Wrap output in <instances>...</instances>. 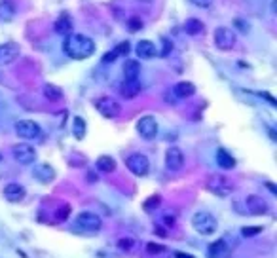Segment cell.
Wrapping results in <instances>:
<instances>
[{
  "mask_svg": "<svg viewBox=\"0 0 277 258\" xmlns=\"http://www.w3.org/2000/svg\"><path fill=\"white\" fill-rule=\"evenodd\" d=\"M63 52L67 53L70 59L84 61L95 53V42L86 35H67L65 42H63Z\"/></svg>",
  "mask_w": 277,
  "mask_h": 258,
  "instance_id": "obj_1",
  "label": "cell"
},
{
  "mask_svg": "<svg viewBox=\"0 0 277 258\" xmlns=\"http://www.w3.org/2000/svg\"><path fill=\"white\" fill-rule=\"evenodd\" d=\"M192 226H194V230L198 232V234H201V236H211V234H215L217 232V218L207 213V211H198L194 217H192Z\"/></svg>",
  "mask_w": 277,
  "mask_h": 258,
  "instance_id": "obj_2",
  "label": "cell"
},
{
  "mask_svg": "<svg viewBox=\"0 0 277 258\" xmlns=\"http://www.w3.org/2000/svg\"><path fill=\"white\" fill-rule=\"evenodd\" d=\"M76 228H80L82 232H87V234H97L103 228V220H101L99 215L84 211L76 217Z\"/></svg>",
  "mask_w": 277,
  "mask_h": 258,
  "instance_id": "obj_3",
  "label": "cell"
},
{
  "mask_svg": "<svg viewBox=\"0 0 277 258\" xmlns=\"http://www.w3.org/2000/svg\"><path fill=\"white\" fill-rule=\"evenodd\" d=\"M236 42H237L236 31H232V29H228V27H218V29L215 31V46H217L218 50L230 52V50L236 46Z\"/></svg>",
  "mask_w": 277,
  "mask_h": 258,
  "instance_id": "obj_4",
  "label": "cell"
},
{
  "mask_svg": "<svg viewBox=\"0 0 277 258\" xmlns=\"http://www.w3.org/2000/svg\"><path fill=\"white\" fill-rule=\"evenodd\" d=\"M207 188L213 192V194H217V196H230L232 192H234V182L224 177V175H213L211 179H209L207 182Z\"/></svg>",
  "mask_w": 277,
  "mask_h": 258,
  "instance_id": "obj_5",
  "label": "cell"
},
{
  "mask_svg": "<svg viewBox=\"0 0 277 258\" xmlns=\"http://www.w3.org/2000/svg\"><path fill=\"white\" fill-rule=\"evenodd\" d=\"M95 108L103 114L104 118H118L121 114V104L112 97H99L95 101Z\"/></svg>",
  "mask_w": 277,
  "mask_h": 258,
  "instance_id": "obj_6",
  "label": "cell"
},
{
  "mask_svg": "<svg viewBox=\"0 0 277 258\" xmlns=\"http://www.w3.org/2000/svg\"><path fill=\"white\" fill-rule=\"evenodd\" d=\"M125 165H127V169L133 173V175H137V177H144L148 169H150V161H148V158L144 154H131L127 156V159H125Z\"/></svg>",
  "mask_w": 277,
  "mask_h": 258,
  "instance_id": "obj_7",
  "label": "cell"
},
{
  "mask_svg": "<svg viewBox=\"0 0 277 258\" xmlns=\"http://www.w3.org/2000/svg\"><path fill=\"white\" fill-rule=\"evenodd\" d=\"M12 154H14V159L21 163V165H31L33 161L36 159V150L27 144V142H19L12 148Z\"/></svg>",
  "mask_w": 277,
  "mask_h": 258,
  "instance_id": "obj_8",
  "label": "cell"
},
{
  "mask_svg": "<svg viewBox=\"0 0 277 258\" xmlns=\"http://www.w3.org/2000/svg\"><path fill=\"white\" fill-rule=\"evenodd\" d=\"M16 133H18L21 139H27V140H31V139H38L40 137V133H42V129H40V125L33 120H21L16 123Z\"/></svg>",
  "mask_w": 277,
  "mask_h": 258,
  "instance_id": "obj_9",
  "label": "cell"
},
{
  "mask_svg": "<svg viewBox=\"0 0 277 258\" xmlns=\"http://www.w3.org/2000/svg\"><path fill=\"white\" fill-rule=\"evenodd\" d=\"M137 133L142 139H154L158 135V121L154 116H142L137 121Z\"/></svg>",
  "mask_w": 277,
  "mask_h": 258,
  "instance_id": "obj_10",
  "label": "cell"
},
{
  "mask_svg": "<svg viewBox=\"0 0 277 258\" xmlns=\"http://www.w3.org/2000/svg\"><path fill=\"white\" fill-rule=\"evenodd\" d=\"M21 53V48L16 42H6L0 46V67H6V65H12Z\"/></svg>",
  "mask_w": 277,
  "mask_h": 258,
  "instance_id": "obj_11",
  "label": "cell"
},
{
  "mask_svg": "<svg viewBox=\"0 0 277 258\" xmlns=\"http://www.w3.org/2000/svg\"><path fill=\"white\" fill-rule=\"evenodd\" d=\"M165 165L169 171H180L184 165V154L178 146H171L165 154Z\"/></svg>",
  "mask_w": 277,
  "mask_h": 258,
  "instance_id": "obj_12",
  "label": "cell"
},
{
  "mask_svg": "<svg viewBox=\"0 0 277 258\" xmlns=\"http://www.w3.org/2000/svg\"><path fill=\"white\" fill-rule=\"evenodd\" d=\"M245 205H247V211L251 215H266L268 213V203L260 198V196H247L245 199Z\"/></svg>",
  "mask_w": 277,
  "mask_h": 258,
  "instance_id": "obj_13",
  "label": "cell"
},
{
  "mask_svg": "<svg viewBox=\"0 0 277 258\" xmlns=\"http://www.w3.org/2000/svg\"><path fill=\"white\" fill-rule=\"evenodd\" d=\"M120 93H121V97H123V99H127V101H131V99L138 97V93H140V82H138V78L125 80V82L120 86Z\"/></svg>",
  "mask_w": 277,
  "mask_h": 258,
  "instance_id": "obj_14",
  "label": "cell"
},
{
  "mask_svg": "<svg viewBox=\"0 0 277 258\" xmlns=\"http://www.w3.org/2000/svg\"><path fill=\"white\" fill-rule=\"evenodd\" d=\"M4 198L8 201H12V203H18L25 198V188L18 182H10V184L4 186Z\"/></svg>",
  "mask_w": 277,
  "mask_h": 258,
  "instance_id": "obj_15",
  "label": "cell"
},
{
  "mask_svg": "<svg viewBox=\"0 0 277 258\" xmlns=\"http://www.w3.org/2000/svg\"><path fill=\"white\" fill-rule=\"evenodd\" d=\"M158 53V48L154 42H150V40H140L137 44V55L140 59H152V57H156Z\"/></svg>",
  "mask_w": 277,
  "mask_h": 258,
  "instance_id": "obj_16",
  "label": "cell"
},
{
  "mask_svg": "<svg viewBox=\"0 0 277 258\" xmlns=\"http://www.w3.org/2000/svg\"><path fill=\"white\" fill-rule=\"evenodd\" d=\"M33 177L38 179L40 182H50V180H53L55 173H53V169L48 165V163H40L35 171H33Z\"/></svg>",
  "mask_w": 277,
  "mask_h": 258,
  "instance_id": "obj_17",
  "label": "cell"
},
{
  "mask_svg": "<svg viewBox=\"0 0 277 258\" xmlns=\"http://www.w3.org/2000/svg\"><path fill=\"white\" fill-rule=\"evenodd\" d=\"M53 29H55L57 35L67 36V35H70V31H72V21H70V18L67 14H63V16H59V19L55 21Z\"/></svg>",
  "mask_w": 277,
  "mask_h": 258,
  "instance_id": "obj_18",
  "label": "cell"
},
{
  "mask_svg": "<svg viewBox=\"0 0 277 258\" xmlns=\"http://www.w3.org/2000/svg\"><path fill=\"white\" fill-rule=\"evenodd\" d=\"M173 93L178 99H188V97H192V95L196 93V86H194L192 82H178V84L175 86Z\"/></svg>",
  "mask_w": 277,
  "mask_h": 258,
  "instance_id": "obj_19",
  "label": "cell"
},
{
  "mask_svg": "<svg viewBox=\"0 0 277 258\" xmlns=\"http://www.w3.org/2000/svg\"><path fill=\"white\" fill-rule=\"evenodd\" d=\"M184 31H186L190 36H199V35H203L205 25H203L199 19L190 18V19H186V23H184Z\"/></svg>",
  "mask_w": 277,
  "mask_h": 258,
  "instance_id": "obj_20",
  "label": "cell"
},
{
  "mask_svg": "<svg viewBox=\"0 0 277 258\" xmlns=\"http://www.w3.org/2000/svg\"><path fill=\"white\" fill-rule=\"evenodd\" d=\"M44 97L50 101V103H59L63 99V89L55 84H46L44 86Z\"/></svg>",
  "mask_w": 277,
  "mask_h": 258,
  "instance_id": "obj_21",
  "label": "cell"
},
{
  "mask_svg": "<svg viewBox=\"0 0 277 258\" xmlns=\"http://www.w3.org/2000/svg\"><path fill=\"white\" fill-rule=\"evenodd\" d=\"M16 16V6L12 0H0V21H12Z\"/></svg>",
  "mask_w": 277,
  "mask_h": 258,
  "instance_id": "obj_22",
  "label": "cell"
},
{
  "mask_svg": "<svg viewBox=\"0 0 277 258\" xmlns=\"http://www.w3.org/2000/svg\"><path fill=\"white\" fill-rule=\"evenodd\" d=\"M129 53V42L125 40V42H120L116 48H114V52L106 53L103 57V63H108V61H114V59H118L120 55H127Z\"/></svg>",
  "mask_w": 277,
  "mask_h": 258,
  "instance_id": "obj_23",
  "label": "cell"
},
{
  "mask_svg": "<svg viewBox=\"0 0 277 258\" xmlns=\"http://www.w3.org/2000/svg\"><path fill=\"white\" fill-rule=\"evenodd\" d=\"M138 74H140V65H138L137 61L129 59V61H125V63H123V76H125V80L138 78Z\"/></svg>",
  "mask_w": 277,
  "mask_h": 258,
  "instance_id": "obj_24",
  "label": "cell"
},
{
  "mask_svg": "<svg viewBox=\"0 0 277 258\" xmlns=\"http://www.w3.org/2000/svg\"><path fill=\"white\" fill-rule=\"evenodd\" d=\"M217 163H218L222 169H232V167L236 165V159L228 154L226 150H222V148H220V150L217 152Z\"/></svg>",
  "mask_w": 277,
  "mask_h": 258,
  "instance_id": "obj_25",
  "label": "cell"
},
{
  "mask_svg": "<svg viewBox=\"0 0 277 258\" xmlns=\"http://www.w3.org/2000/svg\"><path fill=\"white\" fill-rule=\"evenodd\" d=\"M97 169L103 173H112L116 169V161H114V158H110V156H101L99 159H97Z\"/></svg>",
  "mask_w": 277,
  "mask_h": 258,
  "instance_id": "obj_26",
  "label": "cell"
},
{
  "mask_svg": "<svg viewBox=\"0 0 277 258\" xmlns=\"http://www.w3.org/2000/svg\"><path fill=\"white\" fill-rule=\"evenodd\" d=\"M72 133H74V137L78 140L86 137V121H84V118H80V116L74 118V121H72Z\"/></svg>",
  "mask_w": 277,
  "mask_h": 258,
  "instance_id": "obj_27",
  "label": "cell"
},
{
  "mask_svg": "<svg viewBox=\"0 0 277 258\" xmlns=\"http://www.w3.org/2000/svg\"><path fill=\"white\" fill-rule=\"evenodd\" d=\"M135 247H137V241L133 239V238H121L118 241V249H120L121 253H131Z\"/></svg>",
  "mask_w": 277,
  "mask_h": 258,
  "instance_id": "obj_28",
  "label": "cell"
},
{
  "mask_svg": "<svg viewBox=\"0 0 277 258\" xmlns=\"http://www.w3.org/2000/svg\"><path fill=\"white\" fill-rule=\"evenodd\" d=\"M146 253L152 255V257H159V255H165L167 249H165L163 245H158V243H148V245H146Z\"/></svg>",
  "mask_w": 277,
  "mask_h": 258,
  "instance_id": "obj_29",
  "label": "cell"
},
{
  "mask_svg": "<svg viewBox=\"0 0 277 258\" xmlns=\"http://www.w3.org/2000/svg\"><path fill=\"white\" fill-rule=\"evenodd\" d=\"M70 215V205L69 203H65V205H61L57 209V213H55V217H57V220H67Z\"/></svg>",
  "mask_w": 277,
  "mask_h": 258,
  "instance_id": "obj_30",
  "label": "cell"
},
{
  "mask_svg": "<svg viewBox=\"0 0 277 258\" xmlns=\"http://www.w3.org/2000/svg\"><path fill=\"white\" fill-rule=\"evenodd\" d=\"M222 251H224V241H217V243H213V245H211V249H209V257L215 258V255L218 257Z\"/></svg>",
  "mask_w": 277,
  "mask_h": 258,
  "instance_id": "obj_31",
  "label": "cell"
},
{
  "mask_svg": "<svg viewBox=\"0 0 277 258\" xmlns=\"http://www.w3.org/2000/svg\"><path fill=\"white\" fill-rule=\"evenodd\" d=\"M260 232H262V226H247V228H243V236H245V238L258 236Z\"/></svg>",
  "mask_w": 277,
  "mask_h": 258,
  "instance_id": "obj_32",
  "label": "cell"
},
{
  "mask_svg": "<svg viewBox=\"0 0 277 258\" xmlns=\"http://www.w3.org/2000/svg\"><path fill=\"white\" fill-rule=\"evenodd\" d=\"M127 25H129V29H131V31H138V29H142V21H140L138 18H131Z\"/></svg>",
  "mask_w": 277,
  "mask_h": 258,
  "instance_id": "obj_33",
  "label": "cell"
},
{
  "mask_svg": "<svg viewBox=\"0 0 277 258\" xmlns=\"http://www.w3.org/2000/svg\"><path fill=\"white\" fill-rule=\"evenodd\" d=\"M190 2L198 8H209L213 4V0H190Z\"/></svg>",
  "mask_w": 277,
  "mask_h": 258,
  "instance_id": "obj_34",
  "label": "cell"
},
{
  "mask_svg": "<svg viewBox=\"0 0 277 258\" xmlns=\"http://www.w3.org/2000/svg\"><path fill=\"white\" fill-rule=\"evenodd\" d=\"M154 205H159V196H154V198H150L148 199V203H144V209H152Z\"/></svg>",
  "mask_w": 277,
  "mask_h": 258,
  "instance_id": "obj_35",
  "label": "cell"
},
{
  "mask_svg": "<svg viewBox=\"0 0 277 258\" xmlns=\"http://www.w3.org/2000/svg\"><path fill=\"white\" fill-rule=\"evenodd\" d=\"M169 50H173V46H169V40H163V52H161V55H169Z\"/></svg>",
  "mask_w": 277,
  "mask_h": 258,
  "instance_id": "obj_36",
  "label": "cell"
},
{
  "mask_svg": "<svg viewBox=\"0 0 277 258\" xmlns=\"http://www.w3.org/2000/svg\"><path fill=\"white\" fill-rule=\"evenodd\" d=\"M165 222L173 226V224H175V217H173V215H165Z\"/></svg>",
  "mask_w": 277,
  "mask_h": 258,
  "instance_id": "obj_37",
  "label": "cell"
},
{
  "mask_svg": "<svg viewBox=\"0 0 277 258\" xmlns=\"http://www.w3.org/2000/svg\"><path fill=\"white\" fill-rule=\"evenodd\" d=\"M175 258H194V257H192V255H186V253H177Z\"/></svg>",
  "mask_w": 277,
  "mask_h": 258,
  "instance_id": "obj_38",
  "label": "cell"
},
{
  "mask_svg": "<svg viewBox=\"0 0 277 258\" xmlns=\"http://www.w3.org/2000/svg\"><path fill=\"white\" fill-rule=\"evenodd\" d=\"M156 234H158V236H161V238H165V236H167V234H165L161 228H156Z\"/></svg>",
  "mask_w": 277,
  "mask_h": 258,
  "instance_id": "obj_39",
  "label": "cell"
},
{
  "mask_svg": "<svg viewBox=\"0 0 277 258\" xmlns=\"http://www.w3.org/2000/svg\"><path fill=\"white\" fill-rule=\"evenodd\" d=\"M266 186H268V190H270V192H274V194H276L277 190H276V186H274V184H272V182H268V184H266Z\"/></svg>",
  "mask_w": 277,
  "mask_h": 258,
  "instance_id": "obj_40",
  "label": "cell"
}]
</instances>
